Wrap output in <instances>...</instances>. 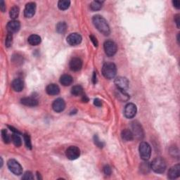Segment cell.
<instances>
[{
  "label": "cell",
  "instance_id": "6da1fadb",
  "mask_svg": "<svg viewBox=\"0 0 180 180\" xmlns=\"http://www.w3.org/2000/svg\"><path fill=\"white\" fill-rule=\"evenodd\" d=\"M92 21L96 29L104 35H108L111 33V30H110L108 23L106 19L101 16H95L92 18Z\"/></svg>",
  "mask_w": 180,
  "mask_h": 180
},
{
  "label": "cell",
  "instance_id": "7a4b0ae2",
  "mask_svg": "<svg viewBox=\"0 0 180 180\" xmlns=\"http://www.w3.org/2000/svg\"><path fill=\"white\" fill-rule=\"evenodd\" d=\"M166 168H167V165L165 160L160 157L155 158L151 163V168L155 173H163L165 171Z\"/></svg>",
  "mask_w": 180,
  "mask_h": 180
},
{
  "label": "cell",
  "instance_id": "3957f363",
  "mask_svg": "<svg viewBox=\"0 0 180 180\" xmlns=\"http://www.w3.org/2000/svg\"><path fill=\"white\" fill-rule=\"evenodd\" d=\"M117 68L114 63H106L102 68V73L107 79H113L116 76Z\"/></svg>",
  "mask_w": 180,
  "mask_h": 180
},
{
  "label": "cell",
  "instance_id": "277c9868",
  "mask_svg": "<svg viewBox=\"0 0 180 180\" xmlns=\"http://www.w3.org/2000/svg\"><path fill=\"white\" fill-rule=\"evenodd\" d=\"M139 155H140V157L142 160L146 161L151 157V146H150V145L146 143V142H141L140 145H139Z\"/></svg>",
  "mask_w": 180,
  "mask_h": 180
},
{
  "label": "cell",
  "instance_id": "5b68a950",
  "mask_svg": "<svg viewBox=\"0 0 180 180\" xmlns=\"http://www.w3.org/2000/svg\"><path fill=\"white\" fill-rule=\"evenodd\" d=\"M104 48L105 53L108 56H113L118 50L117 44L112 40H107L105 42Z\"/></svg>",
  "mask_w": 180,
  "mask_h": 180
},
{
  "label": "cell",
  "instance_id": "8992f818",
  "mask_svg": "<svg viewBox=\"0 0 180 180\" xmlns=\"http://www.w3.org/2000/svg\"><path fill=\"white\" fill-rule=\"evenodd\" d=\"M9 170L16 175H21L23 173V169L20 163L14 159H10L7 163Z\"/></svg>",
  "mask_w": 180,
  "mask_h": 180
},
{
  "label": "cell",
  "instance_id": "52a82bcc",
  "mask_svg": "<svg viewBox=\"0 0 180 180\" xmlns=\"http://www.w3.org/2000/svg\"><path fill=\"white\" fill-rule=\"evenodd\" d=\"M66 157L68 158V159L71 160H76L77 158H78L80 155V149L77 146H71L66 151Z\"/></svg>",
  "mask_w": 180,
  "mask_h": 180
},
{
  "label": "cell",
  "instance_id": "ba28073f",
  "mask_svg": "<svg viewBox=\"0 0 180 180\" xmlns=\"http://www.w3.org/2000/svg\"><path fill=\"white\" fill-rule=\"evenodd\" d=\"M128 80L124 77H118L115 80V85H116L118 90L122 91H127L129 88Z\"/></svg>",
  "mask_w": 180,
  "mask_h": 180
},
{
  "label": "cell",
  "instance_id": "9c48e42d",
  "mask_svg": "<svg viewBox=\"0 0 180 180\" xmlns=\"http://www.w3.org/2000/svg\"><path fill=\"white\" fill-rule=\"evenodd\" d=\"M82 36L80 34L76 33L70 34L67 37V42L71 46H76V45L80 44L82 42Z\"/></svg>",
  "mask_w": 180,
  "mask_h": 180
},
{
  "label": "cell",
  "instance_id": "30bf717a",
  "mask_svg": "<svg viewBox=\"0 0 180 180\" xmlns=\"http://www.w3.org/2000/svg\"><path fill=\"white\" fill-rule=\"evenodd\" d=\"M136 106L132 103H130L125 106L124 114L125 116L130 119V118H133L136 115Z\"/></svg>",
  "mask_w": 180,
  "mask_h": 180
},
{
  "label": "cell",
  "instance_id": "8fae6325",
  "mask_svg": "<svg viewBox=\"0 0 180 180\" xmlns=\"http://www.w3.org/2000/svg\"><path fill=\"white\" fill-rule=\"evenodd\" d=\"M36 11V4L34 2H29L25 5L24 10V16L25 18H32L35 15Z\"/></svg>",
  "mask_w": 180,
  "mask_h": 180
},
{
  "label": "cell",
  "instance_id": "7c38bea8",
  "mask_svg": "<svg viewBox=\"0 0 180 180\" xmlns=\"http://www.w3.org/2000/svg\"><path fill=\"white\" fill-rule=\"evenodd\" d=\"M69 66L71 71L75 72L79 71L82 67V61L80 58L75 57L70 61Z\"/></svg>",
  "mask_w": 180,
  "mask_h": 180
},
{
  "label": "cell",
  "instance_id": "4fadbf2b",
  "mask_svg": "<svg viewBox=\"0 0 180 180\" xmlns=\"http://www.w3.org/2000/svg\"><path fill=\"white\" fill-rule=\"evenodd\" d=\"M66 108L65 101L63 99L58 98L53 102L52 104V108L53 111L56 113L62 112Z\"/></svg>",
  "mask_w": 180,
  "mask_h": 180
},
{
  "label": "cell",
  "instance_id": "5bb4252c",
  "mask_svg": "<svg viewBox=\"0 0 180 180\" xmlns=\"http://www.w3.org/2000/svg\"><path fill=\"white\" fill-rule=\"evenodd\" d=\"M7 30L9 32V33H15L19 30L21 28V23L19 21L13 20L12 21H9L7 24Z\"/></svg>",
  "mask_w": 180,
  "mask_h": 180
},
{
  "label": "cell",
  "instance_id": "9a60e30c",
  "mask_svg": "<svg viewBox=\"0 0 180 180\" xmlns=\"http://www.w3.org/2000/svg\"><path fill=\"white\" fill-rule=\"evenodd\" d=\"M180 176V165L179 164L172 167L168 171V178L170 179H174L178 178Z\"/></svg>",
  "mask_w": 180,
  "mask_h": 180
},
{
  "label": "cell",
  "instance_id": "2e32d148",
  "mask_svg": "<svg viewBox=\"0 0 180 180\" xmlns=\"http://www.w3.org/2000/svg\"><path fill=\"white\" fill-rule=\"evenodd\" d=\"M132 133H133L134 137V136L138 139H141L142 137H143V136H144L143 130H142V128L141 127V125H139V123L136 122H134L132 123Z\"/></svg>",
  "mask_w": 180,
  "mask_h": 180
},
{
  "label": "cell",
  "instance_id": "e0dca14e",
  "mask_svg": "<svg viewBox=\"0 0 180 180\" xmlns=\"http://www.w3.org/2000/svg\"><path fill=\"white\" fill-rule=\"evenodd\" d=\"M12 87L15 92H20L23 90L24 87L23 81L20 78L15 79L12 83Z\"/></svg>",
  "mask_w": 180,
  "mask_h": 180
},
{
  "label": "cell",
  "instance_id": "ac0fdd59",
  "mask_svg": "<svg viewBox=\"0 0 180 180\" xmlns=\"http://www.w3.org/2000/svg\"><path fill=\"white\" fill-rule=\"evenodd\" d=\"M46 92L49 95H57L60 92V88L56 84H50L47 87Z\"/></svg>",
  "mask_w": 180,
  "mask_h": 180
},
{
  "label": "cell",
  "instance_id": "d6986e66",
  "mask_svg": "<svg viewBox=\"0 0 180 180\" xmlns=\"http://www.w3.org/2000/svg\"><path fill=\"white\" fill-rule=\"evenodd\" d=\"M21 103L27 106L34 107L38 105V101L37 99L32 97H25L21 99Z\"/></svg>",
  "mask_w": 180,
  "mask_h": 180
},
{
  "label": "cell",
  "instance_id": "ffe728a7",
  "mask_svg": "<svg viewBox=\"0 0 180 180\" xmlns=\"http://www.w3.org/2000/svg\"><path fill=\"white\" fill-rule=\"evenodd\" d=\"M121 137L123 140L125 141H132L134 139V135L132 132L128 130V129H125L121 132Z\"/></svg>",
  "mask_w": 180,
  "mask_h": 180
},
{
  "label": "cell",
  "instance_id": "44dd1931",
  "mask_svg": "<svg viewBox=\"0 0 180 180\" xmlns=\"http://www.w3.org/2000/svg\"><path fill=\"white\" fill-rule=\"evenodd\" d=\"M72 82H73V79H72V77L70 75H63L60 78V83L63 86L71 85Z\"/></svg>",
  "mask_w": 180,
  "mask_h": 180
},
{
  "label": "cell",
  "instance_id": "7402d4cb",
  "mask_svg": "<svg viewBox=\"0 0 180 180\" xmlns=\"http://www.w3.org/2000/svg\"><path fill=\"white\" fill-rule=\"evenodd\" d=\"M28 42L32 46H37L41 43V37L37 35H32L28 37Z\"/></svg>",
  "mask_w": 180,
  "mask_h": 180
},
{
  "label": "cell",
  "instance_id": "603a6c76",
  "mask_svg": "<svg viewBox=\"0 0 180 180\" xmlns=\"http://www.w3.org/2000/svg\"><path fill=\"white\" fill-rule=\"evenodd\" d=\"M12 140L13 141V144L17 147L21 146V144H22V140H21L20 134L13 133V135L12 136Z\"/></svg>",
  "mask_w": 180,
  "mask_h": 180
},
{
  "label": "cell",
  "instance_id": "cb8c5ba5",
  "mask_svg": "<svg viewBox=\"0 0 180 180\" xmlns=\"http://www.w3.org/2000/svg\"><path fill=\"white\" fill-rule=\"evenodd\" d=\"M71 93L74 96H80L83 95V88L80 85H76L72 88Z\"/></svg>",
  "mask_w": 180,
  "mask_h": 180
},
{
  "label": "cell",
  "instance_id": "d4e9b609",
  "mask_svg": "<svg viewBox=\"0 0 180 180\" xmlns=\"http://www.w3.org/2000/svg\"><path fill=\"white\" fill-rule=\"evenodd\" d=\"M70 5H71V2L68 1V0H60L58 3V7L59 9L63 11L68 9Z\"/></svg>",
  "mask_w": 180,
  "mask_h": 180
},
{
  "label": "cell",
  "instance_id": "484cf974",
  "mask_svg": "<svg viewBox=\"0 0 180 180\" xmlns=\"http://www.w3.org/2000/svg\"><path fill=\"white\" fill-rule=\"evenodd\" d=\"M116 96L118 99L121 101H127L129 99V96L127 93H126L125 91H122L120 90H117V93H116Z\"/></svg>",
  "mask_w": 180,
  "mask_h": 180
},
{
  "label": "cell",
  "instance_id": "4316f807",
  "mask_svg": "<svg viewBox=\"0 0 180 180\" xmlns=\"http://www.w3.org/2000/svg\"><path fill=\"white\" fill-rule=\"evenodd\" d=\"M19 12H20L19 8L16 6L13 7L12 9H11L10 12H9L10 17L12 18L13 20H15L16 18H18V15H19Z\"/></svg>",
  "mask_w": 180,
  "mask_h": 180
},
{
  "label": "cell",
  "instance_id": "83f0119b",
  "mask_svg": "<svg viewBox=\"0 0 180 180\" xmlns=\"http://www.w3.org/2000/svg\"><path fill=\"white\" fill-rule=\"evenodd\" d=\"M104 4V2L101 1H94L90 4V9L92 11H98L100 10L102 7V5Z\"/></svg>",
  "mask_w": 180,
  "mask_h": 180
},
{
  "label": "cell",
  "instance_id": "f1b7e54d",
  "mask_svg": "<svg viewBox=\"0 0 180 180\" xmlns=\"http://www.w3.org/2000/svg\"><path fill=\"white\" fill-rule=\"evenodd\" d=\"M67 30V25L65 22H59L56 25V31L60 34H63Z\"/></svg>",
  "mask_w": 180,
  "mask_h": 180
},
{
  "label": "cell",
  "instance_id": "f546056e",
  "mask_svg": "<svg viewBox=\"0 0 180 180\" xmlns=\"http://www.w3.org/2000/svg\"><path fill=\"white\" fill-rule=\"evenodd\" d=\"M2 137L4 143L9 144L11 142V136L9 135L6 130H2Z\"/></svg>",
  "mask_w": 180,
  "mask_h": 180
},
{
  "label": "cell",
  "instance_id": "4dcf8cb0",
  "mask_svg": "<svg viewBox=\"0 0 180 180\" xmlns=\"http://www.w3.org/2000/svg\"><path fill=\"white\" fill-rule=\"evenodd\" d=\"M24 137V141H25V144L26 147L29 149H32V144H31V140H30V136L29 134H25L23 136Z\"/></svg>",
  "mask_w": 180,
  "mask_h": 180
},
{
  "label": "cell",
  "instance_id": "1f68e13d",
  "mask_svg": "<svg viewBox=\"0 0 180 180\" xmlns=\"http://www.w3.org/2000/svg\"><path fill=\"white\" fill-rule=\"evenodd\" d=\"M13 44V35L12 33H8L6 41H5V44H6L7 47H12V45Z\"/></svg>",
  "mask_w": 180,
  "mask_h": 180
},
{
  "label": "cell",
  "instance_id": "d6a6232c",
  "mask_svg": "<svg viewBox=\"0 0 180 180\" xmlns=\"http://www.w3.org/2000/svg\"><path fill=\"white\" fill-rule=\"evenodd\" d=\"M149 169H150V167H149V165L148 164V163H143L141 164V170L144 173H149Z\"/></svg>",
  "mask_w": 180,
  "mask_h": 180
},
{
  "label": "cell",
  "instance_id": "836d02e7",
  "mask_svg": "<svg viewBox=\"0 0 180 180\" xmlns=\"http://www.w3.org/2000/svg\"><path fill=\"white\" fill-rule=\"evenodd\" d=\"M23 179L25 180H30V179H33L34 177L33 175V173L31 172H26V173L24 174L23 177H22Z\"/></svg>",
  "mask_w": 180,
  "mask_h": 180
},
{
  "label": "cell",
  "instance_id": "e575fe53",
  "mask_svg": "<svg viewBox=\"0 0 180 180\" xmlns=\"http://www.w3.org/2000/svg\"><path fill=\"white\" fill-rule=\"evenodd\" d=\"M95 144L96 145V146H97L99 148H103V146H104L103 142L99 140V137L96 135L95 136Z\"/></svg>",
  "mask_w": 180,
  "mask_h": 180
},
{
  "label": "cell",
  "instance_id": "d590c367",
  "mask_svg": "<svg viewBox=\"0 0 180 180\" xmlns=\"http://www.w3.org/2000/svg\"><path fill=\"white\" fill-rule=\"evenodd\" d=\"M104 173L106 175H110L111 174L112 170H111V168L110 167L109 165H106L104 168Z\"/></svg>",
  "mask_w": 180,
  "mask_h": 180
},
{
  "label": "cell",
  "instance_id": "8d00e7d4",
  "mask_svg": "<svg viewBox=\"0 0 180 180\" xmlns=\"http://www.w3.org/2000/svg\"><path fill=\"white\" fill-rule=\"evenodd\" d=\"M179 14H177L175 16H174V22L176 23L177 24V28H179V26H180V18H179Z\"/></svg>",
  "mask_w": 180,
  "mask_h": 180
},
{
  "label": "cell",
  "instance_id": "74e56055",
  "mask_svg": "<svg viewBox=\"0 0 180 180\" xmlns=\"http://www.w3.org/2000/svg\"><path fill=\"white\" fill-rule=\"evenodd\" d=\"M90 37L91 41L93 42L94 45H95V47H97L98 46V42H97V39H96V37L94 35H90Z\"/></svg>",
  "mask_w": 180,
  "mask_h": 180
},
{
  "label": "cell",
  "instance_id": "f35d334b",
  "mask_svg": "<svg viewBox=\"0 0 180 180\" xmlns=\"http://www.w3.org/2000/svg\"><path fill=\"white\" fill-rule=\"evenodd\" d=\"M94 104L97 107H101L102 106V102L99 99H95L94 101Z\"/></svg>",
  "mask_w": 180,
  "mask_h": 180
},
{
  "label": "cell",
  "instance_id": "ab89813d",
  "mask_svg": "<svg viewBox=\"0 0 180 180\" xmlns=\"http://www.w3.org/2000/svg\"><path fill=\"white\" fill-rule=\"evenodd\" d=\"M173 4L174 5V7L176 8V9H179L180 8V2L178 0H174V1L173 2Z\"/></svg>",
  "mask_w": 180,
  "mask_h": 180
},
{
  "label": "cell",
  "instance_id": "60d3db41",
  "mask_svg": "<svg viewBox=\"0 0 180 180\" xmlns=\"http://www.w3.org/2000/svg\"><path fill=\"white\" fill-rule=\"evenodd\" d=\"M0 8H1V11L2 12H4L6 10V6H5V3L4 1H1V4H0Z\"/></svg>",
  "mask_w": 180,
  "mask_h": 180
},
{
  "label": "cell",
  "instance_id": "b9f144b4",
  "mask_svg": "<svg viewBox=\"0 0 180 180\" xmlns=\"http://www.w3.org/2000/svg\"><path fill=\"white\" fill-rule=\"evenodd\" d=\"M82 101L83 102H87V101H89L87 96H86V95H82Z\"/></svg>",
  "mask_w": 180,
  "mask_h": 180
},
{
  "label": "cell",
  "instance_id": "7bdbcfd3",
  "mask_svg": "<svg viewBox=\"0 0 180 180\" xmlns=\"http://www.w3.org/2000/svg\"><path fill=\"white\" fill-rule=\"evenodd\" d=\"M93 83L94 84H96V72H94V76H93Z\"/></svg>",
  "mask_w": 180,
  "mask_h": 180
}]
</instances>
